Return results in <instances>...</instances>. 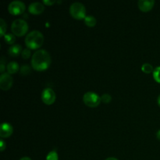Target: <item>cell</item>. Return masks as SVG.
<instances>
[{
	"mask_svg": "<svg viewBox=\"0 0 160 160\" xmlns=\"http://www.w3.org/2000/svg\"><path fill=\"white\" fill-rule=\"evenodd\" d=\"M101 100L102 102H103L104 103H109L110 102L111 100H112V96H111L109 94L105 93L101 96Z\"/></svg>",
	"mask_w": 160,
	"mask_h": 160,
	"instance_id": "44dd1931",
	"label": "cell"
},
{
	"mask_svg": "<svg viewBox=\"0 0 160 160\" xmlns=\"http://www.w3.org/2000/svg\"><path fill=\"white\" fill-rule=\"evenodd\" d=\"M12 33L17 36H23L28 30V24L26 20L23 19H16L11 25Z\"/></svg>",
	"mask_w": 160,
	"mask_h": 160,
	"instance_id": "3957f363",
	"label": "cell"
},
{
	"mask_svg": "<svg viewBox=\"0 0 160 160\" xmlns=\"http://www.w3.org/2000/svg\"><path fill=\"white\" fill-rule=\"evenodd\" d=\"M20 160H32V159H31V158H29V157H27V156H24V157L21 158V159H20Z\"/></svg>",
	"mask_w": 160,
	"mask_h": 160,
	"instance_id": "4316f807",
	"label": "cell"
},
{
	"mask_svg": "<svg viewBox=\"0 0 160 160\" xmlns=\"http://www.w3.org/2000/svg\"><path fill=\"white\" fill-rule=\"evenodd\" d=\"M31 49L30 48H24V49H23V51H22V57L23 58V59H28V58L31 56Z\"/></svg>",
	"mask_w": 160,
	"mask_h": 160,
	"instance_id": "7402d4cb",
	"label": "cell"
},
{
	"mask_svg": "<svg viewBox=\"0 0 160 160\" xmlns=\"http://www.w3.org/2000/svg\"><path fill=\"white\" fill-rule=\"evenodd\" d=\"M59 157H58V153L56 150H52L46 156V160H58Z\"/></svg>",
	"mask_w": 160,
	"mask_h": 160,
	"instance_id": "ac0fdd59",
	"label": "cell"
},
{
	"mask_svg": "<svg viewBox=\"0 0 160 160\" xmlns=\"http://www.w3.org/2000/svg\"><path fill=\"white\" fill-rule=\"evenodd\" d=\"M22 46L19 44H15V45H11L8 49V53L9 56H12V57H17V56L22 53Z\"/></svg>",
	"mask_w": 160,
	"mask_h": 160,
	"instance_id": "7c38bea8",
	"label": "cell"
},
{
	"mask_svg": "<svg viewBox=\"0 0 160 160\" xmlns=\"http://www.w3.org/2000/svg\"><path fill=\"white\" fill-rule=\"evenodd\" d=\"M13 79L9 73H3L0 76V88L2 90H9L12 85Z\"/></svg>",
	"mask_w": 160,
	"mask_h": 160,
	"instance_id": "ba28073f",
	"label": "cell"
},
{
	"mask_svg": "<svg viewBox=\"0 0 160 160\" xmlns=\"http://www.w3.org/2000/svg\"><path fill=\"white\" fill-rule=\"evenodd\" d=\"M0 146H1V151H4L5 148H6V143H5L4 141L2 140V139H1L0 140Z\"/></svg>",
	"mask_w": 160,
	"mask_h": 160,
	"instance_id": "d4e9b609",
	"label": "cell"
},
{
	"mask_svg": "<svg viewBox=\"0 0 160 160\" xmlns=\"http://www.w3.org/2000/svg\"><path fill=\"white\" fill-rule=\"evenodd\" d=\"M6 31V23L2 18L0 19V35L4 37Z\"/></svg>",
	"mask_w": 160,
	"mask_h": 160,
	"instance_id": "2e32d148",
	"label": "cell"
},
{
	"mask_svg": "<svg viewBox=\"0 0 160 160\" xmlns=\"http://www.w3.org/2000/svg\"><path fill=\"white\" fill-rule=\"evenodd\" d=\"M70 12L73 18L77 20H81L86 17V8L81 2H75L70 6Z\"/></svg>",
	"mask_w": 160,
	"mask_h": 160,
	"instance_id": "277c9868",
	"label": "cell"
},
{
	"mask_svg": "<svg viewBox=\"0 0 160 160\" xmlns=\"http://www.w3.org/2000/svg\"><path fill=\"white\" fill-rule=\"evenodd\" d=\"M156 137H157V138L160 141V130H159V131H157V133H156Z\"/></svg>",
	"mask_w": 160,
	"mask_h": 160,
	"instance_id": "484cf974",
	"label": "cell"
},
{
	"mask_svg": "<svg viewBox=\"0 0 160 160\" xmlns=\"http://www.w3.org/2000/svg\"><path fill=\"white\" fill-rule=\"evenodd\" d=\"M51 64V56L45 49H38L33 54L31 57V66L34 70L43 71Z\"/></svg>",
	"mask_w": 160,
	"mask_h": 160,
	"instance_id": "6da1fadb",
	"label": "cell"
},
{
	"mask_svg": "<svg viewBox=\"0 0 160 160\" xmlns=\"http://www.w3.org/2000/svg\"><path fill=\"white\" fill-rule=\"evenodd\" d=\"M13 132V128L12 125L9 123H2L0 129V136L1 138H9Z\"/></svg>",
	"mask_w": 160,
	"mask_h": 160,
	"instance_id": "8fae6325",
	"label": "cell"
},
{
	"mask_svg": "<svg viewBox=\"0 0 160 160\" xmlns=\"http://www.w3.org/2000/svg\"><path fill=\"white\" fill-rule=\"evenodd\" d=\"M56 93L51 88H46L42 91V100L45 104H52L56 100Z\"/></svg>",
	"mask_w": 160,
	"mask_h": 160,
	"instance_id": "52a82bcc",
	"label": "cell"
},
{
	"mask_svg": "<svg viewBox=\"0 0 160 160\" xmlns=\"http://www.w3.org/2000/svg\"><path fill=\"white\" fill-rule=\"evenodd\" d=\"M157 102H158V105H159V107H160V95H159V96H158V98H157Z\"/></svg>",
	"mask_w": 160,
	"mask_h": 160,
	"instance_id": "f1b7e54d",
	"label": "cell"
},
{
	"mask_svg": "<svg viewBox=\"0 0 160 160\" xmlns=\"http://www.w3.org/2000/svg\"><path fill=\"white\" fill-rule=\"evenodd\" d=\"M29 12L32 14H41L44 10H45V6L42 4V2H34L31 3L29 5Z\"/></svg>",
	"mask_w": 160,
	"mask_h": 160,
	"instance_id": "9c48e42d",
	"label": "cell"
},
{
	"mask_svg": "<svg viewBox=\"0 0 160 160\" xmlns=\"http://www.w3.org/2000/svg\"><path fill=\"white\" fill-rule=\"evenodd\" d=\"M142 70L145 73H149L154 70V68L150 63H144L142 67Z\"/></svg>",
	"mask_w": 160,
	"mask_h": 160,
	"instance_id": "e0dca14e",
	"label": "cell"
},
{
	"mask_svg": "<svg viewBox=\"0 0 160 160\" xmlns=\"http://www.w3.org/2000/svg\"><path fill=\"white\" fill-rule=\"evenodd\" d=\"M6 68H7V71L9 74H12V73H16L17 72L19 71V67L18 63H17L16 61H11L6 66Z\"/></svg>",
	"mask_w": 160,
	"mask_h": 160,
	"instance_id": "4fadbf2b",
	"label": "cell"
},
{
	"mask_svg": "<svg viewBox=\"0 0 160 160\" xmlns=\"http://www.w3.org/2000/svg\"><path fill=\"white\" fill-rule=\"evenodd\" d=\"M154 0H139L138 2V8L143 12H148V11L151 10L154 6Z\"/></svg>",
	"mask_w": 160,
	"mask_h": 160,
	"instance_id": "30bf717a",
	"label": "cell"
},
{
	"mask_svg": "<svg viewBox=\"0 0 160 160\" xmlns=\"http://www.w3.org/2000/svg\"><path fill=\"white\" fill-rule=\"evenodd\" d=\"M8 10L12 15H19L24 12L25 4L19 0H14L9 4Z\"/></svg>",
	"mask_w": 160,
	"mask_h": 160,
	"instance_id": "8992f818",
	"label": "cell"
},
{
	"mask_svg": "<svg viewBox=\"0 0 160 160\" xmlns=\"http://www.w3.org/2000/svg\"><path fill=\"white\" fill-rule=\"evenodd\" d=\"M5 65H4V62H3L2 59L1 60V63H0V72H1L2 73H3V72H4L5 70Z\"/></svg>",
	"mask_w": 160,
	"mask_h": 160,
	"instance_id": "cb8c5ba5",
	"label": "cell"
},
{
	"mask_svg": "<svg viewBox=\"0 0 160 160\" xmlns=\"http://www.w3.org/2000/svg\"><path fill=\"white\" fill-rule=\"evenodd\" d=\"M4 40L7 44L12 45V44H14V42H15V41H16L15 34H11V33L6 34L4 35Z\"/></svg>",
	"mask_w": 160,
	"mask_h": 160,
	"instance_id": "9a60e30c",
	"label": "cell"
},
{
	"mask_svg": "<svg viewBox=\"0 0 160 160\" xmlns=\"http://www.w3.org/2000/svg\"><path fill=\"white\" fill-rule=\"evenodd\" d=\"M153 78H154L155 81H157L158 83H160V67H158L156 69H154Z\"/></svg>",
	"mask_w": 160,
	"mask_h": 160,
	"instance_id": "ffe728a7",
	"label": "cell"
},
{
	"mask_svg": "<svg viewBox=\"0 0 160 160\" xmlns=\"http://www.w3.org/2000/svg\"><path fill=\"white\" fill-rule=\"evenodd\" d=\"M84 23L88 27H95L96 24V19L93 16H86L84 18Z\"/></svg>",
	"mask_w": 160,
	"mask_h": 160,
	"instance_id": "5bb4252c",
	"label": "cell"
},
{
	"mask_svg": "<svg viewBox=\"0 0 160 160\" xmlns=\"http://www.w3.org/2000/svg\"><path fill=\"white\" fill-rule=\"evenodd\" d=\"M105 160H118V159H117V158H115V157H109V158H107V159H105Z\"/></svg>",
	"mask_w": 160,
	"mask_h": 160,
	"instance_id": "83f0119b",
	"label": "cell"
},
{
	"mask_svg": "<svg viewBox=\"0 0 160 160\" xmlns=\"http://www.w3.org/2000/svg\"><path fill=\"white\" fill-rule=\"evenodd\" d=\"M55 2H56L55 0H43V3L47 6H51V5L54 4Z\"/></svg>",
	"mask_w": 160,
	"mask_h": 160,
	"instance_id": "603a6c76",
	"label": "cell"
},
{
	"mask_svg": "<svg viewBox=\"0 0 160 160\" xmlns=\"http://www.w3.org/2000/svg\"><path fill=\"white\" fill-rule=\"evenodd\" d=\"M83 101L86 106L89 107H96L99 105L101 100V97L93 92H88L83 96Z\"/></svg>",
	"mask_w": 160,
	"mask_h": 160,
	"instance_id": "5b68a950",
	"label": "cell"
},
{
	"mask_svg": "<svg viewBox=\"0 0 160 160\" xmlns=\"http://www.w3.org/2000/svg\"><path fill=\"white\" fill-rule=\"evenodd\" d=\"M25 44L30 49H36L42 45L44 42V36L39 31H31L25 38Z\"/></svg>",
	"mask_w": 160,
	"mask_h": 160,
	"instance_id": "7a4b0ae2",
	"label": "cell"
},
{
	"mask_svg": "<svg viewBox=\"0 0 160 160\" xmlns=\"http://www.w3.org/2000/svg\"><path fill=\"white\" fill-rule=\"evenodd\" d=\"M20 71L22 75L25 76V75H28L31 73V67L28 65H27V64H25V65H23L20 67Z\"/></svg>",
	"mask_w": 160,
	"mask_h": 160,
	"instance_id": "d6986e66",
	"label": "cell"
}]
</instances>
